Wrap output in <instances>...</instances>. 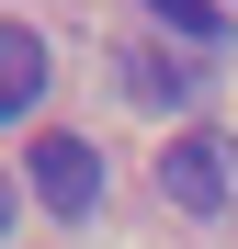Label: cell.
<instances>
[{"mask_svg":"<svg viewBox=\"0 0 238 249\" xmlns=\"http://www.w3.org/2000/svg\"><path fill=\"white\" fill-rule=\"evenodd\" d=\"M113 91H125V102H147V113H182V79L159 68L136 34H113Z\"/></svg>","mask_w":238,"mask_h":249,"instance_id":"obj_4","label":"cell"},{"mask_svg":"<svg viewBox=\"0 0 238 249\" xmlns=\"http://www.w3.org/2000/svg\"><path fill=\"white\" fill-rule=\"evenodd\" d=\"M159 193H170L182 215H238V136L182 124V136L159 147Z\"/></svg>","mask_w":238,"mask_h":249,"instance_id":"obj_1","label":"cell"},{"mask_svg":"<svg viewBox=\"0 0 238 249\" xmlns=\"http://www.w3.org/2000/svg\"><path fill=\"white\" fill-rule=\"evenodd\" d=\"M136 12H159V23L182 34V46H204V57L227 46V12H216V0H136Z\"/></svg>","mask_w":238,"mask_h":249,"instance_id":"obj_5","label":"cell"},{"mask_svg":"<svg viewBox=\"0 0 238 249\" xmlns=\"http://www.w3.org/2000/svg\"><path fill=\"white\" fill-rule=\"evenodd\" d=\"M23 170H34V204H46V215H102V147H91V136L46 124Z\"/></svg>","mask_w":238,"mask_h":249,"instance_id":"obj_2","label":"cell"},{"mask_svg":"<svg viewBox=\"0 0 238 249\" xmlns=\"http://www.w3.org/2000/svg\"><path fill=\"white\" fill-rule=\"evenodd\" d=\"M0 238H12V181H0Z\"/></svg>","mask_w":238,"mask_h":249,"instance_id":"obj_6","label":"cell"},{"mask_svg":"<svg viewBox=\"0 0 238 249\" xmlns=\"http://www.w3.org/2000/svg\"><path fill=\"white\" fill-rule=\"evenodd\" d=\"M34 102H46V34L0 23V124H23Z\"/></svg>","mask_w":238,"mask_h":249,"instance_id":"obj_3","label":"cell"}]
</instances>
